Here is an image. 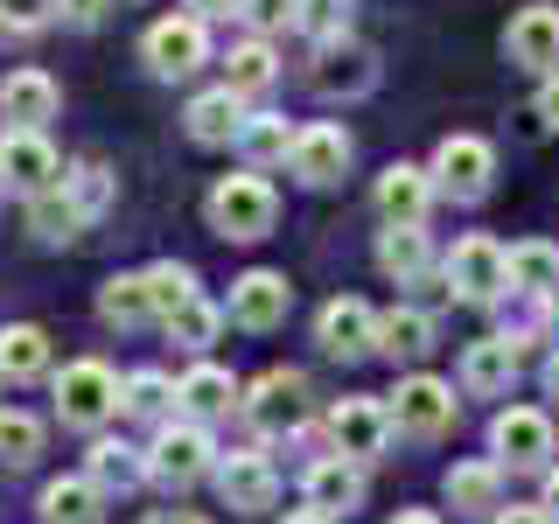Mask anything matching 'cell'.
Returning <instances> with one entry per match:
<instances>
[{
  "mask_svg": "<svg viewBox=\"0 0 559 524\" xmlns=\"http://www.w3.org/2000/svg\"><path fill=\"white\" fill-rule=\"evenodd\" d=\"M433 196H441V189H433V168H413V162H392V168L378 175V189H371L384 231H419Z\"/></svg>",
  "mask_w": 559,
  "mask_h": 524,
  "instance_id": "cell-12",
  "label": "cell"
},
{
  "mask_svg": "<svg viewBox=\"0 0 559 524\" xmlns=\"http://www.w3.org/2000/svg\"><path fill=\"white\" fill-rule=\"evenodd\" d=\"M217 441H210V427H197V419H168L162 433H154V448H147V476L162 483V489H189V483H203V476H217Z\"/></svg>",
  "mask_w": 559,
  "mask_h": 524,
  "instance_id": "cell-3",
  "label": "cell"
},
{
  "mask_svg": "<svg viewBox=\"0 0 559 524\" xmlns=\"http://www.w3.org/2000/svg\"><path fill=\"white\" fill-rule=\"evenodd\" d=\"M49 371V336L35 322H0V378L8 384H28Z\"/></svg>",
  "mask_w": 559,
  "mask_h": 524,
  "instance_id": "cell-30",
  "label": "cell"
},
{
  "mask_svg": "<svg viewBox=\"0 0 559 524\" xmlns=\"http://www.w3.org/2000/svg\"><path fill=\"white\" fill-rule=\"evenodd\" d=\"M280 524H329V517H322V511H287Z\"/></svg>",
  "mask_w": 559,
  "mask_h": 524,
  "instance_id": "cell-50",
  "label": "cell"
},
{
  "mask_svg": "<svg viewBox=\"0 0 559 524\" xmlns=\"http://www.w3.org/2000/svg\"><path fill=\"white\" fill-rule=\"evenodd\" d=\"M294 140H301V133H294L280 112H245V127H238V154H245V168H252V175H266V168H280V162L294 154Z\"/></svg>",
  "mask_w": 559,
  "mask_h": 524,
  "instance_id": "cell-26",
  "label": "cell"
},
{
  "mask_svg": "<svg viewBox=\"0 0 559 524\" xmlns=\"http://www.w3.org/2000/svg\"><path fill=\"white\" fill-rule=\"evenodd\" d=\"M168 406H175V378L168 371H133L119 384V413L127 419H162L168 427Z\"/></svg>",
  "mask_w": 559,
  "mask_h": 524,
  "instance_id": "cell-35",
  "label": "cell"
},
{
  "mask_svg": "<svg viewBox=\"0 0 559 524\" xmlns=\"http://www.w3.org/2000/svg\"><path fill=\"white\" fill-rule=\"evenodd\" d=\"M49 392H57V419L78 427V433H98L105 419L119 413V378H112V364H98V357L63 364V371L49 378Z\"/></svg>",
  "mask_w": 559,
  "mask_h": 524,
  "instance_id": "cell-2",
  "label": "cell"
},
{
  "mask_svg": "<svg viewBox=\"0 0 559 524\" xmlns=\"http://www.w3.org/2000/svg\"><path fill=\"white\" fill-rule=\"evenodd\" d=\"M210 483H217V497L231 503V511H273V503H280V468H273L259 448H238V454H224V462H217V476H210Z\"/></svg>",
  "mask_w": 559,
  "mask_h": 524,
  "instance_id": "cell-14",
  "label": "cell"
},
{
  "mask_svg": "<svg viewBox=\"0 0 559 524\" xmlns=\"http://www.w3.org/2000/svg\"><path fill=\"white\" fill-rule=\"evenodd\" d=\"M489 175H497V154H489V140H476V133H448L441 147H433V189L454 196V203H483Z\"/></svg>",
  "mask_w": 559,
  "mask_h": 524,
  "instance_id": "cell-9",
  "label": "cell"
},
{
  "mask_svg": "<svg viewBox=\"0 0 559 524\" xmlns=\"http://www.w3.org/2000/svg\"><path fill=\"white\" fill-rule=\"evenodd\" d=\"M147 524H203V517H189V511H154Z\"/></svg>",
  "mask_w": 559,
  "mask_h": 524,
  "instance_id": "cell-48",
  "label": "cell"
},
{
  "mask_svg": "<svg viewBox=\"0 0 559 524\" xmlns=\"http://www.w3.org/2000/svg\"><path fill=\"white\" fill-rule=\"evenodd\" d=\"M314 343H322L329 357H343V364L371 357V349H378V314H371V301H357V294L329 301L322 314H314Z\"/></svg>",
  "mask_w": 559,
  "mask_h": 524,
  "instance_id": "cell-17",
  "label": "cell"
},
{
  "mask_svg": "<svg viewBox=\"0 0 559 524\" xmlns=\"http://www.w3.org/2000/svg\"><path fill=\"white\" fill-rule=\"evenodd\" d=\"M538 119H546V127L559 133V70L546 78V92H538Z\"/></svg>",
  "mask_w": 559,
  "mask_h": 524,
  "instance_id": "cell-46",
  "label": "cell"
},
{
  "mask_svg": "<svg viewBox=\"0 0 559 524\" xmlns=\"http://www.w3.org/2000/svg\"><path fill=\"white\" fill-rule=\"evenodd\" d=\"M84 224H92V217L78 210V196H70L63 182L49 189V196H35V203H28V238H35V245H70V238L84 231Z\"/></svg>",
  "mask_w": 559,
  "mask_h": 524,
  "instance_id": "cell-32",
  "label": "cell"
},
{
  "mask_svg": "<svg viewBox=\"0 0 559 524\" xmlns=\"http://www.w3.org/2000/svg\"><path fill=\"white\" fill-rule=\"evenodd\" d=\"M43 454V419L22 406H0V468H28Z\"/></svg>",
  "mask_w": 559,
  "mask_h": 524,
  "instance_id": "cell-37",
  "label": "cell"
},
{
  "mask_svg": "<svg viewBox=\"0 0 559 524\" xmlns=\"http://www.w3.org/2000/svg\"><path fill=\"white\" fill-rule=\"evenodd\" d=\"M546 392L559 398V349H552V357H546Z\"/></svg>",
  "mask_w": 559,
  "mask_h": 524,
  "instance_id": "cell-49",
  "label": "cell"
},
{
  "mask_svg": "<svg viewBox=\"0 0 559 524\" xmlns=\"http://www.w3.org/2000/svg\"><path fill=\"white\" fill-rule=\"evenodd\" d=\"M546 329H552V336H559V294H552V301H546Z\"/></svg>",
  "mask_w": 559,
  "mask_h": 524,
  "instance_id": "cell-52",
  "label": "cell"
},
{
  "mask_svg": "<svg viewBox=\"0 0 559 524\" xmlns=\"http://www.w3.org/2000/svg\"><path fill=\"white\" fill-rule=\"evenodd\" d=\"M392 427L413 433V441H441V433L454 427V384L433 378V371L399 378V392H392Z\"/></svg>",
  "mask_w": 559,
  "mask_h": 524,
  "instance_id": "cell-8",
  "label": "cell"
},
{
  "mask_svg": "<svg viewBox=\"0 0 559 524\" xmlns=\"http://www.w3.org/2000/svg\"><path fill=\"white\" fill-rule=\"evenodd\" d=\"M427 231H378V266L384 279H399V287H413V279H427Z\"/></svg>",
  "mask_w": 559,
  "mask_h": 524,
  "instance_id": "cell-34",
  "label": "cell"
},
{
  "mask_svg": "<svg viewBox=\"0 0 559 524\" xmlns=\"http://www.w3.org/2000/svg\"><path fill=\"white\" fill-rule=\"evenodd\" d=\"M105 517V489L92 476H57L43 489V524H98Z\"/></svg>",
  "mask_w": 559,
  "mask_h": 524,
  "instance_id": "cell-31",
  "label": "cell"
},
{
  "mask_svg": "<svg viewBox=\"0 0 559 524\" xmlns=\"http://www.w3.org/2000/svg\"><path fill=\"white\" fill-rule=\"evenodd\" d=\"M448 287L454 294H462V301L468 308H489V301H503V287H511V252H503V245L497 238H462V245H454V252H448Z\"/></svg>",
  "mask_w": 559,
  "mask_h": 524,
  "instance_id": "cell-5",
  "label": "cell"
},
{
  "mask_svg": "<svg viewBox=\"0 0 559 524\" xmlns=\"http://www.w3.org/2000/svg\"><path fill=\"white\" fill-rule=\"evenodd\" d=\"M511 378H518V343H511V336H483V343H468V357H462V384H468L476 398L511 392Z\"/></svg>",
  "mask_w": 559,
  "mask_h": 524,
  "instance_id": "cell-25",
  "label": "cell"
},
{
  "mask_svg": "<svg viewBox=\"0 0 559 524\" xmlns=\"http://www.w3.org/2000/svg\"><path fill=\"white\" fill-rule=\"evenodd\" d=\"M162 329H168V343H182V349H197V357H203V349L217 343V329H224V308L197 294V301H182V308H175Z\"/></svg>",
  "mask_w": 559,
  "mask_h": 524,
  "instance_id": "cell-36",
  "label": "cell"
},
{
  "mask_svg": "<svg viewBox=\"0 0 559 524\" xmlns=\"http://www.w3.org/2000/svg\"><path fill=\"white\" fill-rule=\"evenodd\" d=\"M98 322H112V329H140V322H162L154 314V294H147V266L140 273H112L98 287Z\"/></svg>",
  "mask_w": 559,
  "mask_h": 524,
  "instance_id": "cell-27",
  "label": "cell"
},
{
  "mask_svg": "<svg viewBox=\"0 0 559 524\" xmlns=\"http://www.w3.org/2000/svg\"><path fill=\"white\" fill-rule=\"evenodd\" d=\"M489 441H497V462H511V468H546V462H552V419L538 413V406H511V413H497Z\"/></svg>",
  "mask_w": 559,
  "mask_h": 524,
  "instance_id": "cell-20",
  "label": "cell"
},
{
  "mask_svg": "<svg viewBox=\"0 0 559 524\" xmlns=\"http://www.w3.org/2000/svg\"><path fill=\"white\" fill-rule=\"evenodd\" d=\"M546 511H552V524H559V468H546Z\"/></svg>",
  "mask_w": 559,
  "mask_h": 524,
  "instance_id": "cell-47",
  "label": "cell"
},
{
  "mask_svg": "<svg viewBox=\"0 0 559 524\" xmlns=\"http://www.w3.org/2000/svg\"><path fill=\"white\" fill-rule=\"evenodd\" d=\"M511 287H518V294H538V301H552V294H559V245H546V238L511 245Z\"/></svg>",
  "mask_w": 559,
  "mask_h": 524,
  "instance_id": "cell-33",
  "label": "cell"
},
{
  "mask_svg": "<svg viewBox=\"0 0 559 524\" xmlns=\"http://www.w3.org/2000/svg\"><path fill=\"white\" fill-rule=\"evenodd\" d=\"M182 127H189V140L197 147H238V127H245V105L224 92H197L189 98V112H182Z\"/></svg>",
  "mask_w": 559,
  "mask_h": 524,
  "instance_id": "cell-23",
  "label": "cell"
},
{
  "mask_svg": "<svg viewBox=\"0 0 559 524\" xmlns=\"http://www.w3.org/2000/svg\"><path fill=\"white\" fill-rule=\"evenodd\" d=\"M84 476H92L98 489H140V483H154L147 476V448L119 441V433H98V441H92V454H84Z\"/></svg>",
  "mask_w": 559,
  "mask_h": 524,
  "instance_id": "cell-24",
  "label": "cell"
},
{
  "mask_svg": "<svg viewBox=\"0 0 559 524\" xmlns=\"http://www.w3.org/2000/svg\"><path fill=\"white\" fill-rule=\"evenodd\" d=\"M245 419H252L259 441H280V433H301L308 419V378L287 371V364H273V371H259L252 384H245Z\"/></svg>",
  "mask_w": 559,
  "mask_h": 524,
  "instance_id": "cell-4",
  "label": "cell"
},
{
  "mask_svg": "<svg viewBox=\"0 0 559 524\" xmlns=\"http://www.w3.org/2000/svg\"><path fill=\"white\" fill-rule=\"evenodd\" d=\"M441 489H448L454 517H497L503 511V462H454Z\"/></svg>",
  "mask_w": 559,
  "mask_h": 524,
  "instance_id": "cell-22",
  "label": "cell"
},
{
  "mask_svg": "<svg viewBox=\"0 0 559 524\" xmlns=\"http://www.w3.org/2000/svg\"><path fill=\"white\" fill-rule=\"evenodd\" d=\"M105 8H112V0H57V22L63 28H98Z\"/></svg>",
  "mask_w": 559,
  "mask_h": 524,
  "instance_id": "cell-43",
  "label": "cell"
},
{
  "mask_svg": "<svg viewBox=\"0 0 559 524\" xmlns=\"http://www.w3.org/2000/svg\"><path fill=\"white\" fill-rule=\"evenodd\" d=\"M392 524H441V517H433V511H399Z\"/></svg>",
  "mask_w": 559,
  "mask_h": 524,
  "instance_id": "cell-51",
  "label": "cell"
},
{
  "mask_svg": "<svg viewBox=\"0 0 559 524\" xmlns=\"http://www.w3.org/2000/svg\"><path fill=\"white\" fill-rule=\"evenodd\" d=\"M308 84L322 98H364L378 84V49L357 43V35H336V43H314V70Z\"/></svg>",
  "mask_w": 559,
  "mask_h": 524,
  "instance_id": "cell-10",
  "label": "cell"
},
{
  "mask_svg": "<svg viewBox=\"0 0 559 524\" xmlns=\"http://www.w3.org/2000/svg\"><path fill=\"white\" fill-rule=\"evenodd\" d=\"M140 57H147L154 78H197L210 63V22H197V14H162V22L140 35Z\"/></svg>",
  "mask_w": 559,
  "mask_h": 524,
  "instance_id": "cell-6",
  "label": "cell"
},
{
  "mask_svg": "<svg viewBox=\"0 0 559 524\" xmlns=\"http://www.w3.org/2000/svg\"><path fill=\"white\" fill-rule=\"evenodd\" d=\"M63 189L78 196L84 217H98L105 203H112V168H98V162H78V168H63Z\"/></svg>",
  "mask_w": 559,
  "mask_h": 524,
  "instance_id": "cell-40",
  "label": "cell"
},
{
  "mask_svg": "<svg viewBox=\"0 0 559 524\" xmlns=\"http://www.w3.org/2000/svg\"><path fill=\"white\" fill-rule=\"evenodd\" d=\"M427 349H433V314H427V308H392V314H378V357L419 364Z\"/></svg>",
  "mask_w": 559,
  "mask_h": 524,
  "instance_id": "cell-29",
  "label": "cell"
},
{
  "mask_svg": "<svg viewBox=\"0 0 559 524\" xmlns=\"http://www.w3.org/2000/svg\"><path fill=\"white\" fill-rule=\"evenodd\" d=\"M273 78H280L273 43H259V35H245L231 57H224V92H231L238 105H245V98H266V92H273Z\"/></svg>",
  "mask_w": 559,
  "mask_h": 524,
  "instance_id": "cell-28",
  "label": "cell"
},
{
  "mask_svg": "<svg viewBox=\"0 0 559 524\" xmlns=\"http://www.w3.org/2000/svg\"><path fill=\"white\" fill-rule=\"evenodd\" d=\"M203 217H210V231H217V238L252 245V238H266V231H273L280 196H273V182H266V175H252V168H245V175H224V182L210 189Z\"/></svg>",
  "mask_w": 559,
  "mask_h": 524,
  "instance_id": "cell-1",
  "label": "cell"
},
{
  "mask_svg": "<svg viewBox=\"0 0 559 524\" xmlns=\"http://www.w3.org/2000/svg\"><path fill=\"white\" fill-rule=\"evenodd\" d=\"M182 14H197V22H224V14H245V0H182Z\"/></svg>",
  "mask_w": 559,
  "mask_h": 524,
  "instance_id": "cell-44",
  "label": "cell"
},
{
  "mask_svg": "<svg viewBox=\"0 0 559 524\" xmlns=\"http://www.w3.org/2000/svg\"><path fill=\"white\" fill-rule=\"evenodd\" d=\"M57 22V0H0V35H35Z\"/></svg>",
  "mask_w": 559,
  "mask_h": 524,
  "instance_id": "cell-41",
  "label": "cell"
},
{
  "mask_svg": "<svg viewBox=\"0 0 559 524\" xmlns=\"http://www.w3.org/2000/svg\"><path fill=\"white\" fill-rule=\"evenodd\" d=\"M0 182L28 203L49 196V189L63 182V162H57V147H49V133H0Z\"/></svg>",
  "mask_w": 559,
  "mask_h": 524,
  "instance_id": "cell-11",
  "label": "cell"
},
{
  "mask_svg": "<svg viewBox=\"0 0 559 524\" xmlns=\"http://www.w3.org/2000/svg\"><path fill=\"white\" fill-rule=\"evenodd\" d=\"M301 497H308V511H322L336 524V517H349L364 503V468L343 462V454H314L308 476H301Z\"/></svg>",
  "mask_w": 559,
  "mask_h": 524,
  "instance_id": "cell-19",
  "label": "cell"
},
{
  "mask_svg": "<svg viewBox=\"0 0 559 524\" xmlns=\"http://www.w3.org/2000/svg\"><path fill=\"white\" fill-rule=\"evenodd\" d=\"M147 294H154V314L168 322L182 301H197V273L175 266V259H162V266H147Z\"/></svg>",
  "mask_w": 559,
  "mask_h": 524,
  "instance_id": "cell-38",
  "label": "cell"
},
{
  "mask_svg": "<svg viewBox=\"0 0 559 524\" xmlns=\"http://www.w3.org/2000/svg\"><path fill=\"white\" fill-rule=\"evenodd\" d=\"M489 524H552V511L546 503H511V511H497Z\"/></svg>",
  "mask_w": 559,
  "mask_h": 524,
  "instance_id": "cell-45",
  "label": "cell"
},
{
  "mask_svg": "<svg viewBox=\"0 0 559 524\" xmlns=\"http://www.w3.org/2000/svg\"><path fill=\"white\" fill-rule=\"evenodd\" d=\"M349 133L343 127H301V140H294V154H287V168L301 175L308 189H336L343 175H349Z\"/></svg>",
  "mask_w": 559,
  "mask_h": 524,
  "instance_id": "cell-21",
  "label": "cell"
},
{
  "mask_svg": "<svg viewBox=\"0 0 559 524\" xmlns=\"http://www.w3.org/2000/svg\"><path fill=\"white\" fill-rule=\"evenodd\" d=\"M175 406H182V419L210 427V419H231L245 406V384L224 371V364H189V371L175 378Z\"/></svg>",
  "mask_w": 559,
  "mask_h": 524,
  "instance_id": "cell-15",
  "label": "cell"
},
{
  "mask_svg": "<svg viewBox=\"0 0 559 524\" xmlns=\"http://www.w3.org/2000/svg\"><path fill=\"white\" fill-rule=\"evenodd\" d=\"M57 105H63V92L49 70H8L0 78V119H8V133H43L57 119Z\"/></svg>",
  "mask_w": 559,
  "mask_h": 524,
  "instance_id": "cell-16",
  "label": "cell"
},
{
  "mask_svg": "<svg viewBox=\"0 0 559 524\" xmlns=\"http://www.w3.org/2000/svg\"><path fill=\"white\" fill-rule=\"evenodd\" d=\"M238 22L252 28L259 43H266L273 28H287V22H294V0H245V14H238Z\"/></svg>",
  "mask_w": 559,
  "mask_h": 524,
  "instance_id": "cell-42",
  "label": "cell"
},
{
  "mask_svg": "<svg viewBox=\"0 0 559 524\" xmlns=\"http://www.w3.org/2000/svg\"><path fill=\"white\" fill-rule=\"evenodd\" d=\"M503 57H511L518 70H559V8H546V0H532V8L511 14V28H503Z\"/></svg>",
  "mask_w": 559,
  "mask_h": 524,
  "instance_id": "cell-18",
  "label": "cell"
},
{
  "mask_svg": "<svg viewBox=\"0 0 559 524\" xmlns=\"http://www.w3.org/2000/svg\"><path fill=\"white\" fill-rule=\"evenodd\" d=\"M287 308H294V287H287V273H266V266H252V273H238L231 279V322L238 329H252V336H266V329L287 322Z\"/></svg>",
  "mask_w": 559,
  "mask_h": 524,
  "instance_id": "cell-13",
  "label": "cell"
},
{
  "mask_svg": "<svg viewBox=\"0 0 559 524\" xmlns=\"http://www.w3.org/2000/svg\"><path fill=\"white\" fill-rule=\"evenodd\" d=\"M392 406H384V398H336V413H329V454H343V462H378L384 448H392Z\"/></svg>",
  "mask_w": 559,
  "mask_h": 524,
  "instance_id": "cell-7",
  "label": "cell"
},
{
  "mask_svg": "<svg viewBox=\"0 0 559 524\" xmlns=\"http://www.w3.org/2000/svg\"><path fill=\"white\" fill-rule=\"evenodd\" d=\"M349 8L357 0H294V28H308L314 43H336V35H349Z\"/></svg>",
  "mask_w": 559,
  "mask_h": 524,
  "instance_id": "cell-39",
  "label": "cell"
}]
</instances>
